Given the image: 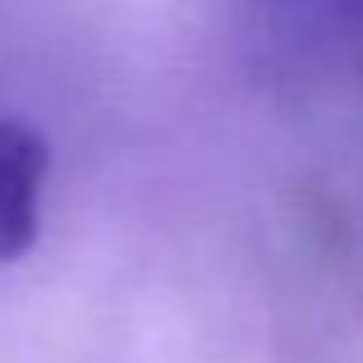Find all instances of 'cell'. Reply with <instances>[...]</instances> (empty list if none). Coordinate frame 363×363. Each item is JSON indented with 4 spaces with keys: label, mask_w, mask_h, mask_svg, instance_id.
Instances as JSON below:
<instances>
[{
    "label": "cell",
    "mask_w": 363,
    "mask_h": 363,
    "mask_svg": "<svg viewBox=\"0 0 363 363\" xmlns=\"http://www.w3.org/2000/svg\"><path fill=\"white\" fill-rule=\"evenodd\" d=\"M46 166L51 152L42 133L18 120H0V262H14L37 244Z\"/></svg>",
    "instance_id": "obj_1"
}]
</instances>
